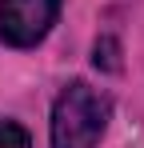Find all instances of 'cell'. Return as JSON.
Instances as JSON below:
<instances>
[{
    "label": "cell",
    "instance_id": "cell-3",
    "mask_svg": "<svg viewBox=\"0 0 144 148\" xmlns=\"http://www.w3.org/2000/svg\"><path fill=\"white\" fill-rule=\"evenodd\" d=\"M0 148H32V140H28V132L16 120H4L0 116Z\"/></svg>",
    "mask_w": 144,
    "mask_h": 148
},
{
    "label": "cell",
    "instance_id": "cell-1",
    "mask_svg": "<svg viewBox=\"0 0 144 148\" xmlns=\"http://www.w3.org/2000/svg\"><path fill=\"white\" fill-rule=\"evenodd\" d=\"M108 96L84 80H72L52 108V148H96L108 128Z\"/></svg>",
    "mask_w": 144,
    "mask_h": 148
},
{
    "label": "cell",
    "instance_id": "cell-2",
    "mask_svg": "<svg viewBox=\"0 0 144 148\" xmlns=\"http://www.w3.org/2000/svg\"><path fill=\"white\" fill-rule=\"evenodd\" d=\"M60 16V0H0V40L12 48L40 44Z\"/></svg>",
    "mask_w": 144,
    "mask_h": 148
}]
</instances>
